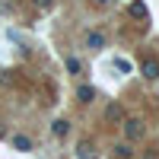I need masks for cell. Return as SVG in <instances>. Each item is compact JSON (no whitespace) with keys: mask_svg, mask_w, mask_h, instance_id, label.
I'll list each match as a JSON object with an SVG mask.
<instances>
[{"mask_svg":"<svg viewBox=\"0 0 159 159\" xmlns=\"http://www.w3.org/2000/svg\"><path fill=\"white\" fill-rule=\"evenodd\" d=\"M143 76H147V80H156V76H159V61H156V57H147V61H143Z\"/></svg>","mask_w":159,"mask_h":159,"instance_id":"1","label":"cell"},{"mask_svg":"<svg viewBox=\"0 0 159 159\" xmlns=\"http://www.w3.org/2000/svg\"><path fill=\"white\" fill-rule=\"evenodd\" d=\"M124 124H127L124 130H127V137H130V140H137V137L143 134V127H140V121H137V118H127Z\"/></svg>","mask_w":159,"mask_h":159,"instance_id":"2","label":"cell"},{"mask_svg":"<svg viewBox=\"0 0 159 159\" xmlns=\"http://www.w3.org/2000/svg\"><path fill=\"white\" fill-rule=\"evenodd\" d=\"M13 147H16L19 153H29L32 150V140L25 137V134H13Z\"/></svg>","mask_w":159,"mask_h":159,"instance_id":"3","label":"cell"},{"mask_svg":"<svg viewBox=\"0 0 159 159\" xmlns=\"http://www.w3.org/2000/svg\"><path fill=\"white\" fill-rule=\"evenodd\" d=\"M86 45H89L92 51H99V48L105 45V35H102V32H89V35H86Z\"/></svg>","mask_w":159,"mask_h":159,"instance_id":"4","label":"cell"},{"mask_svg":"<svg viewBox=\"0 0 159 159\" xmlns=\"http://www.w3.org/2000/svg\"><path fill=\"white\" fill-rule=\"evenodd\" d=\"M76 96H80V102H92V99H96V89H92V86H80Z\"/></svg>","mask_w":159,"mask_h":159,"instance_id":"5","label":"cell"},{"mask_svg":"<svg viewBox=\"0 0 159 159\" xmlns=\"http://www.w3.org/2000/svg\"><path fill=\"white\" fill-rule=\"evenodd\" d=\"M115 156H118V159H130V156H134L130 143H118V147H115Z\"/></svg>","mask_w":159,"mask_h":159,"instance_id":"6","label":"cell"},{"mask_svg":"<svg viewBox=\"0 0 159 159\" xmlns=\"http://www.w3.org/2000/svg\"><path fill=\"white\" fill-rule=\"evenodd\" d=\"M51 130H54V137H67L70 124H67V121H64V118H61V121H54V127H51Z\"/></svg>","mask_w":159,"mask_h":159,"instance_id":"7","label":"cell"},{"mask_svg":"<svg viewBox=\"0 0 159 159\" xmlns=\"http://www.w3.org/2000/svg\"><path fill=\"white\" fill-rule=\"evenodd\" d=\"M80 159H96V150L89 147V143H80V153H76Z\"/></svg>","mask_w":159,"mask_h":159,"instance_id":"8","label":"cell"},{"mask_svg":"<svg viewBox=\"0 0 159 159\" xmlns=\"http://www.w3.org/2000/svg\"><path fill=\"white\" fill-rule=\"evenodd\" d=\"M130 13L140 16V19H147V7H143V3H130Z\"/></svg>","mask_w":159,"mask_h":159,"instance_id":"9","label":"cell"},{"mask_svg":"<svg viewBox=\"0 0 159 159\" xmlns=\"http://www.w3.org/2000/svg\"><path fill=\"white\" fill-rule=\"evenodd\" d=\"M115 67H118V70H124V73H127V70H130V64H127V61H121V57H118V61H115Z\"/></svg>","mask_w":159,"mask_h":159,"instance_id":"10","label":"cell"},{"mask_svg":"<svg viewBox=\"0 0 159 159\" xmlns=\"http://www.w3.org/2000/svg\"><path fill=\"white\" fill-rule=\"evenodd\" d=\"M35 3L42 7V10H48V7H51V0H35Z\"/></svg>","mask_w":159,"mask_h":159,"instance_id":"11","label":"cell"},{"mask_svg":"<svg viewBox=\"0 0 159 159\" xmlns=\"http://www.w3.org/2000/svg\"><path fill=\"white\" fill-rule=\"evenodd\" d=\"M96 3H108V0H96Z\"/></svg>","mask_w":159,"mask_h":159,"instance_id":"12","label":"cell"}]
</instances>
